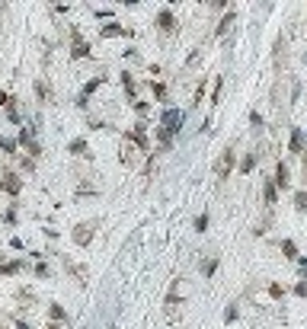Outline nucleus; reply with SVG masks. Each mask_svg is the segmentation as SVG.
<instances>
[{
  "label": "nucleus",
  "instance_id": "obj_1",
  "mask_svg": "<svg viewBox=\"0 0 307 329\" xmlns=\"http://www.w3.org/2000/svg\"><path fill=\"white\" fill-rule=\"evenodd\" d=\"M183 121H186V115H183V109H163V115H160V131L163 135H180V128H183Z\"/></svg>",
  "mask_w": 307,
  "mask_h": 329
},
{
  "label": "nucleus",
  "instance_id": "obj_10",
  "mask_svg": "<svg viewBox=\"0 0 307 329\" xmlns=\"http://www.w3.org/2000/svg\"><path fill=\"white\" fill-rule=\"evenodd\" d=\"M231 166H234V150L227 147V150H224V157H221V163H218V176H221V179H227Z\"/></svg>",
  "mask_w": 307,
  "mask_h": 329
},
{
  "label": "nucleus",
  "instance_id": "obj_21",
  "mask_svg": "<svg viewBox=\"0 0 307 329\" xmlns=\"http://www.w3.org/2000/svg\"><path fill=\"white\" fill-rule=\"evenodd\" d=\"M237 320V303H231L227 310H224V323H234Z\"/></svg>",
  "mask_w": 307,
  "mask_h": 329
},
{
  "label": "nucleus",
  "instance_id": "obj_23",
  "mask_svg": "<svg viewBox=\"0 0 307 329\" xmlns=\"http://www.w3.org/2000/svg\"><path fill=\"white\" fill-rule=\"evenodd\" d=\"M154 96L163 103V99H167V87H163V83H154Z\"/></svg>",
  "mask_w": 307,
  "mask_h": 329
},
{
  "label": "nucleus",
  "instance_id": "obj_26",
  "mask_svg": "<svg viewBox=\"0 0 307 329\" xmlns=\"http://www.w3.org/2000/svg\"><path fill=\"white\" fill-rule=\"evenodd\" d=\"M35 275H39V278H48V265L39 262V265H35Z\"/></svg>",
  "mask_w": 307,
  "mask_h": 329
},
{
  "label": "nucleus",
  "instance_id": "obj_22",
  "mask_svg": "<svg viewBox=\"0 0 307 329\" xmlns=\"http://www.w3.org/2000/svg\"><path fill=\"white\" fill-rule=\"evenodd\" d=\"M231 22H234V13H227V16L221 19V26H218V35H224V32H227V29H231Z\"/></svg>",
  "mask_w": 307,
  "mask_h": 329
},
{
  "label": "nucleus",
  "instance_id": "obj_7",
  "mask_svg": "<svg viewBox=\"0 0 307 329\" xmlns=\"http://www.w3.org/2000/svg\"><path fill=\"white\" fill-rule=\"evenodd\" d=\"M99 32H103V39H112V35H132V29L119 26V22H106V26H103Z\"/></svg>",
  "mask_w": 307,
  "mask_h": 329
},
{
  "label": "nucleus",
  "instance_id": "obj_25",
  "mask_svg": "<svg viewBox=\"0 0 307 329\" xmlns=\"http://www.w3.org/2000/svg\"><path fill=\"white\" fill-rule=\"evenodd\" d=\"M294 294H298V297H307V282H301V285H294Z\"/></svg>",
  "mask_w": 307,
  "mask_h": 329
},
{
  "label": "nucleus",
  "instance_id": "obj_33",
  "mask_svg": "<svg viewBox=\"0 0 307 329\" xmlns=\"http://www.w3.org/2000/svg\"><path fill=\"white\" fill-rule=\"evenodd\" d=\"M48 329H61V326H58V323H52V326H48Z\"/></svg>",
  "mask_w": 307,
  "mask_h": 329
},
{
  "label": "nucleus",
  "instance_id": "obj_8",
  "mask_svg": "<svg viewBox=\"0 0 307 329\" xmlns=\"http://www.w3.org/2000/svg\"><path fill=\"white\" fill-rule=\"evenodd\" d=\"M288 150H291V154H301V150H304V131H301V128H291Z\"/></svg>",
  "mask_w": 307,
  "mask_h": 329
},
{
  "label": "nucleus",
  "instance_id": "obj_2",
  "mask_svg": "<svg viewBox=\"0 0 307 329\" xmlns=\"http://www.w3.org/2000/svg\"><path fill=\"white\" fill-rule=\"evenodd\" d=\"M103 83H106V77H96V80H90L87 87L80 90V96H77V106H80V109H87V99H90V96H93V93H96V90L103 87Z\"/></svg>",
  "mask_w": 307,
  "mask_h": 329
},
{
  "label": "nucleus",
  "instance_id": "obj_17",
  "mask_svg": "<svg viewBox=\"0 0 307 329\" xmlns=\"http://www.w3.org/2000/svg\"><path fill=\"white\" fill-rule=\"evenodd\" d=\"M7 118H10V125H22V118L16 112V106H7Z\"/></svg>",
  "mask_w": 307,
  "mask_h": 329
},
{
  "label": "nucleus",
  "instance_id": "obj_12",
  "mask_svg": "<svg viewBox=\"0 0 307 329\" xmlns=\"http://www.w3.org/2000/svg\"><path fill=\"white\" fill-rule=\"evenodd\" d=\"M7 182H4V192H10V195H16L19 192V186H22V182H19V176H4Z\"/></svg>",
  "mask_w": 307,
  "mask_h": 329
},
{
  "label": "nucleus",
  "instance_id": "obj_32",
  "mask_svg": "<svg viewBox=\"0 0 307 329\" xmlns=\"http://www.w3.org/2000/svg\"><path fill=\"white\" fill-rule=\"evenodd\" d=\"M0 106H10V96L7 93H0Z\"/></svg>",
  "mask_w": 307,
  "mask_h": 329
},
{
  "label": "nucleus",
  "instance_id": "obj_30",
  "mask_svg": "<svg viewBox=\"0 0 307 329\" xmlns=\"http://www.w3.org/2000/svg\"><path fill=\"white\" fill-rule=\"evenodd\" d=\"M298 265H301V272L307 275V259H304V256H298Z\"/></svg>",
  "mask_w": 307,
  "mask_h": 329
},
{
  "label": "nucleus",
  "instance_id": "obj_29",
  "mask_svg": "<svg viewBox=\"0 0 307 329\" xmlns=\"http://www.w3.org/2000/svg\"><path fill=\"white\" fill-rule=\"evenodd\" d=\"M269 294H272V297H282L285 291H282V285H272V288H269Z\"/></svg>",
  "mask_w": 307,
  "mask_h": 329
},
{
  "label": "nucleus",
  "instance_id": "obj_4",
  "mask_svg": "<svg viewBox=\"0 0 307 329\" xmlns=\"http://www.w3.org/2000/svg\"><path fill=\"white\" fill-rule=\"evenodd\" d=\"M272 182H275V189H288V186H291V173H288L285 163L275 166V179H272Z\"/></svg>",
  "mask_w": 307,
  "mask_h": 329
},
{
  "label": "nucleus",
  "instance_id": "obj_27",
  "mask_svg": "<svg viewBox=\"0 0 307 329\" xmlns=\"http://www.w3.org/2000/svg\"><path fill=\"white\" fill-rule=\"evenodd\" d=\"M4 221H7V224H16V208H10V211L4 214Z\"/></svg>",
  "mask_w": 307,
  "mask_h": 329
},
{
  "label": "nucleus",
  "instance_id": "obj_16",
  "mask_svg": "<svg viewBox=\"0 0 307 329\" xmlns=\"http://www.w3.org/2000/svg\"><path fill=\"white\" fill-rule=\"evenodd\" d=\"M215 269H218V259H208V262H202V275H205V278H211V275H215Z\"/></svg>",
  "mask_w": 307,
  "mask_h": 329
},
{
  "label": "nucleus",
  "instance_id": "obj_6",
  "mask_svg": "<svg viewBox=\"0 0 307 329\" xmlns=\"http://www.w3.org/2000/svg\"><path fill=\"white\" fill-rule=\"evenodd\" d=\"M87 55H90V45L80 39V32H74V52H70V58L80 61V58H87Z\"/></svg>",
  "mask_w": 307,
  "mask_h": 329
},
{
  "label": "nucleus",
  "instance_id": "obj_14",
  "mask_svg": "<svg viewBox=\"0 0 307 329\" xmlns=\"http://www.w3.org/2000/svg\"><path fill=\"white\" fill-rule=\"evenodd\" d=\"M48 313H52V320H55V323L67 320V313H64V307H61V303H52V307H48Z\"/></svg>",
  "mask_w": 307,
  "mask_h": 329
},
{
  "label": "nucleus",
  "instance_id": "obj_35",
  "mask_svg": "<svg viewBox=\"0 0 307 329\" xmlns=\"http://www.w3.org/2000/svg\"><path fill=\"white\" fill-rule=\"evenodd\" d=\"M304 64H307V55H304Z\"/></svg>",
  "mask_w": 307,
  "mask_h": 329
},
{
  "label": "nucleus",
  "instance_id": "obj_19",
  "mask_svg": "<svg viewBox=\"0 0 307 329\" xmlns=\"http://www.w3.org/2000/svg\"><path fill=\"white\" fill-rule=\"evenodd\" d=\"M294 205H298V211H307V192H294Z\"/></svg>",
  "mask_w": 307,
  "mask_h": 329
},
{
  "label": "nucleus",
  "instance_id": "obj_18",
  "mask_svg": "<svg viewBox=\"0 0 307 329\" xmlns=\"http://www.w3.org/2000/svg\"><path fill=\"white\" fill-rule=\"evenodd\" d=\"M208 221H211L208 214H198L195 217V230H198V234H205V230H208Z\"/></svg>",
  "mask_w": 307,
  "mask_h": 329
},
{
  "label": "nucleus",
  "instance_id": "obj_9",
  "mask_svg": "<svg viewBox=\"0 0 307 329\" xmlns=\"http://www.w3.org/2000/svg\"><path fill=\"white\" fill-rule=\"evenodd\" d=\"M87 150H90L87 138H74V141L67 144V154H74V157H87Z\"/></svg>",
  "mask_w": 307,
  "mask_h": 329
},
{
  "label": "nucleus",
  "instance_id": "obj_31",
  "mask_svg": "<svg viewBox=\"0 0 307 329\" xmlns=\"http://www.w3.org/2000/svg\"><path fill=\"white\" fill-rule=\"evenodd\" d=\"M13 326H16V329H32V326H29V323H22V320H16V323H13Z\"/></svg>",
  "mask_w": 307,
  "mask_h": 329
},
{
  "label": "nucleus",
  "instance_id": "obj_3",
  "mask_svg": "<svg viewBox=\"0 0 307 329\" xmlns=\"http://www.w3.org/2000/svg\"><path fill=\"white\" fill-rule=\"evenodd\" d=\"M157 29H160V32H173V29H176L173 10H160V13H157Z\"/></svg>",
  "mask_w": 307,
  "mask_h": 329
},
{
  "label": "nucleus",
  "instance_id": "obj_5",
  "mask_svg": "<svg viewBox=\"0 0 307 329\" xmlns=\"http://www.w3.org/2000/svg\"><path fill=\"white\" fill-rule=\"evenodd\" d=\"M74 230H77V234H74V243H77V246H87V243L93 240V227H90V224H77Z\"/></svg>",
  "mask_w": 307,
  "mask_h": 329
},
{
  "label": "nucleus",
  "instance_id": "obj_28",
  "mask_svg": "<svg viewBox=\"0 0 307 329\" xmlns=\"http://www.w3.org/2000/svg\"><path fill=\"white\" fill-rule=\"evenodd\" d=\"M250 121H253V128H263V115H259V112H253Z\"/></svg>",
  "mask_w": 307,
  "mask_h": 329
},
{
  "label": "nucleus",
  "instance_id": "obj_15",
  "mask_svg": "<svg viewBox=\"0 0 307 329\" xmlns=\"http://www.w3.org/2000/svg\"><path fill=\"white\" fill-rule=\"evenodd\" d=\"M253 166H256V157H253V154H246L243 160H240V173H250Z\"/></svg>",
  "mask_w": 307,
  "mask_h": 329
},
{
  "label": "nucleus",
  "instance_id": "obj_24",
  "mask_svg": "<svg viewBox=\"0 0 307 329\" xmlns=\"http://www.w3.org/2000/svg\"><path fill=\"white\" fill-rule=\"evenodd\" d=\"M221 87H224V80L218 77V83H215V93H211V103H215V106H218V96H221Z\"/></svg>",
  "mask_w": 307,
  "mask_h": 329
},
{
  "label": "nucleus",
  "instance_id": "obj_11",
  "mask_svg": "<svg viewBox=\"0 0 307 329\" xmlns=\"http://www.w3.org/2000/svg\"><path fill=\"white\" fill-rule=\"evenodd\" d=\"M263 195H266V205H275V201H278V189H275V182H272V179H266Z\"/></svg>",
  "mask_w": 307,
  "mask_h": 329
},
{
  "label": "nucleus",
  "instance_id": "obj_13",
  "mask_svg": "<svg viewBox=\"0 0 307 329\" xmlns=\"http://www.w3.org/2000/svg\"><path fill=\"white\" fill-rule=\"evenodd\" d=\"M282 252H285V259H298V246H294V240H282Z\"/></svg>",
  "mask_w": 307,
  "mask_h": 329
},
{
  "label": "nucleus",
  "instance_id": "obj_34",
  "mask_svg": "<svg viewBox=\"0 0 307 329\" xmlns=\"http://www.w3.org/2000/svg\"><path fill=\"white\" fill-rule=\"evenodd\" d=\"M0 189H4V176H0Z\"/></svg>",
  "mask_w": 307,
  "mask_h": 329
},
{
  "label": "nucleus",
  "instance_id": "obj_20",
  "mask_svg": "<svg viewBox=\"0 0 307 329\" xmlns=\"http://www.w3.org/2000/svg\"><path fill=\"white\" fill-rule=\"evenodd\" d=\"M0 147H4L7 154H16V147H19V144H16V141H10V138H0Z\"/></svg>",
  "mask_w": 307,
  "mask_h": 329
}]
</instances>
